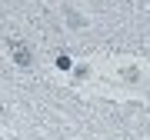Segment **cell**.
Returning a JSON list of instances; mask_svg holds the SVG:
<instances>
[{
    "mask_svg": "<svg viewBox=\"0 0 150 140\" xmlns=\"http://www.w3.org/2000/svg\"><path fill=\"white\" fill-rule=\"evenodd\" d=\"M13 57L20 60V64H30V50L27 47H13Z\"/></svg>",
    "mask_w": 150,
    "mask_h": 140,
    "instance_id": "cell-1",
    "label": "cell"
}]
</instances>
